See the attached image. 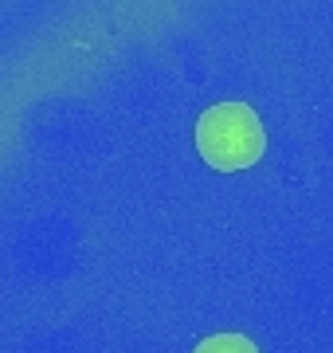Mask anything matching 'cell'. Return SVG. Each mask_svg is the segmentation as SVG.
I'll list each match as a JSON object with an SVG mask.
<instances>
[{
    "label": "cell",
    "instance_id": "obj_1",
    "mask_svg": "<svg viewBox=\"0 0 333 353\" xmlns=\"http://www.w3.org/2000/svg\"><path fill=\"white\" fill-rule=\"evenodd\" d=\"M196 150L212 169L235 173V169L255 165L267 153V134H263V122L251 106L219 102V106L200 114V122H196Z\"/></svg>",
    "mask_w": 333,
    "mask_h": 353
},
{
    "label": "cell",
    "instance_id": "obj_2",
    "mask_svg": "<svg viewBox=\"0 0 333 353\" xmlns=\"http://www.w3.org/2000/svg\"><path fill=\"white\" fill-rule=\"evenodd\" d=\"M193 353H259V350H255V341L244 338V334H212Z\"/></svg>",
    "mask_w": 333,
    "mask_h": 353
}]
</instances>
